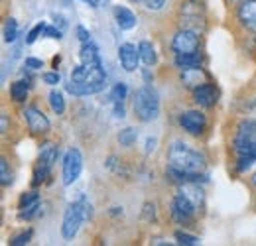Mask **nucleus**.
Returning a JSON list of instances; mask_svg holds the SVG:
<instances>
[{"instance_id":"5","label":"nucleus","mask_w":256,"mask_h":246,"mask_svg":"<svg viewBox=\"0 0 256 246\" xmlns=\"http://www.w3.org/2000/svg\"><path fill=\"white\" fill-rule=\"evenodd\" d=\"M234 152L238 156L256 152V120H242L234 134Z\"/></svg>"},{"instance_id":"34","label":"nucleus","mask_w":256,"mask_h":246,"mask_svg":"<svg viewBox=\"0 0 256 246\" xmlns=\"http://www.w3.org/2000/svg\"><path fill=\"white\" fill-rule=\"evenodd\" d=\"M42 79H44V83H48V85H58V83L62 81V75H60L58 71H50V73H44Z\"/></svg>"},{"instance_id":"23","label":"nucleus","mask_w":256,"mask_h":246,"mask_svg":"<svg viewBox=\"0 0 256 246\" xmlns=\"http://www.w3.org/2000/svg\"><path fill=\"white\" fill-rule=\"evenodd\" d=\"M16 38H18V22L14 18H8L4 22V42L12 44V42H16Z\"/></svg>"},{"instance_id":"11","label":"nucleus","mask_w":256,"mask_h":246,"mask_svg":"<svg viewBox=\"0 0 256 246\" xmlns=\"http://www.w3.org/2000/svg\"><path fill=\"white\" fill-rule=\"evenodd\" d=\"M26 122H28V128H30V132L32 134H46L48 130H50V120H48V116L42 112V110H38L36 106H30V108H26Z\"/></svg>"},{"instance_id":"42","label":"nucleus","mask_w":256,"mask_h":246,"mask_svg":"<svg viewBox=\"0 0 256 246\" xmlns=\"http://www.w3.org/2000/svg\"><path fill=\"white\" fill-rule=\"evenodd\" d=\"M83 2H85V4H89L91 8H98V6L102 4V0H83Z\"/></svg>"},{"instance_id":"35","label":"nucleus","mask_w":256,"mask_h":246,"mask_svg":"<svg viewBox=\"0 0 256 246\" xmlns=\"http://www.w3.org/2000/svg\"><path fill=\"white\" fill-rule=\"evenodd\" d=\"M44 36H48V38H56V40H62V36H64V30H60L58 26H46V32H44Z\"/></svg>"},{"instance_id":"12","label":"nucleus","mask_w":256,"mask_h":246,"mask_svg":"<svg viewBox=\"0 0 256 246\" xmlns=\"http://www.w3.org/2000/svg\"><path fill=\"white\" fill-rule=\"evenodd\" d=\"M182 81H184L186 87H190V89L195 91L197 87L207 83V73L203 69H199V65L197 67H186L184 73H182Z\"/></svg>"},{"instance_id":"13","label":"nucleus","mask_w":256,"mask_h":246,"mask_svg":"<svg viewBox=\"0 0 256 246\" xmlns=\"http://www.w3.org/2000/svg\"><path fill=\"white\" fill-rule=\"evenodd\" d=\"M238 20L248 30L256 32V0H246L238 6Z\"/></svg>"},{"instance_id":"38","label":"nucleus","mask_w":256,"mask_h":246,"mask_svg":"<svg viewBox=\"0 0 256 246\" xmlns=\"http://www.w3.org/2000/svg\"><path fill=\"white\" fill-rule=\"evenodd\" d=\"M26 67H28V69H42V67H44V62L34 60V58H28V60H26Z\"/></svg>"},{"instance_id":"20","label":"nucleus","mask_w":256,"mask_h":246,"mask_svg":"<svg viewBox=\"0 0 256 246\" xmlns=\"http://www.w3.org/2000/svg\"><path fill=\"white\" fill-rule=\"evenodd\" d=\"M38 160L52 168V166L56 164V160H58V146H56V144H52V142H50V144H44Z\"/></svg>"},{"instance_id":"10","label":"nucleus","mask_w":256,"mask_h":246,"mask_svg":"<svg viewBox=\"0 0 256 246\" xmlns=\"http://www.w3.org/2000/svg\"><path fill=\"white\" fill-rule=\"evenodd\" d=\"M118 60H120L122 69L132 73V71L138 69V63L142 62L140 60V50H136V46H132V44H122L118 48Z\"/></svg>"},{"instance_id":"18","label":"nucleus","mask_w":256,"mask_h":246,"mask_svg":"<svg viewBox=\"0 0 256 246\" xmlns=\"http://www.w3.org/2000/svg\"><path fill=\"white\" fill-rule=\"evenodd\" d=\"M138 50H140V60H142V63H144L146 67H150V65L156 63V50H154V46H152L148 40L140 42Z\"/></svg>"},{"instance_id":"43","label":"nucleus","mask_w":256,"mask_h":246,"mask_svg":"<svg viewBox=\"0 0 256 246\" xmlns=\"http://www.w3.org/2000/svg\"><path fill=\"white\" fill-rule=\"evenodd\" d=\"M144 81H146V85H152V77H150L148 69H144Z\"/></svg>"},{"instance_id":"16","label":"nucleus","mask_w":256,"mask_h":246,"mask_svg":"<svg viewBox=\"0 0 256 246\" xmlns=\"http://www.w3.org/2000/svg\"><path fill=\"white\" fill-rule=\"evenodd\" d=\"M104 89V83H77V81H71L67 85V91L75 96H87V94H95V92L102 91Z\"/></svg>"},{"instance_id":"44","label":"nucleus","mask_w":256,"mask_h":246,"mask_svg":"<svg viewBox=\"0 0 256 246\" xmlns=\"http://www.w3.org/2000/svg\"><path fill=\"white\" fill-rule=\"evenodd\" d=\"M230 2H232V4H238V6H240V4H242V2H246V0H230Z\"/></svg>"},{"instance_id":"4","label":"nucleus","mask_w":256,"mask_h":246,"mask_svg":"<svg viewBox=\"0 0 256 246\" xmlns=\"http://www.w3.org/2000/svg\"><path fill=\"white\" fill-rule=\"evenodd\" d=\"M182 28L201 34L205 28V4L201 0H184L180 8Z\"/></svg>"},{"instance_id":"9","label":"nucleus","mask_w":256,"mask_h":246,"mask_svg":"<svg viewBox=\"0 0 256 246\" xmlns=\"http://www.w3.org/2000/svg\"><path fill=\"white\" fill-rule=\"evenodd\" d=\"M180 124L192 136H201L203 130H205V126H207V120H205V114L203 112H199V110H188V112L182 114Z\"/></svg>"},{"instance_id":"21","label":"nucleus","mask_w":256,"mask_h":246,"mask_svg":"<svg viewBox=\"0 0 256 246\" xmlns=\"http://www.w3.org/2000/svg\"><path fill=\"white\" fill-rule=\"evenodd\" d=\"M28 87H30V83H24V81L12 83V85H10V96H12V100L24 102L26 96H28Z\"/></svg>"},{"instance_id":"33","label":"nucleus","mask_w":256,"mask_h":246,"mask_svg":"<svg viewBox=\"0 0 256 246\" xmlns=\"http://www.w3.org/2000/svg\"><path fill=\"white\" fill-rule=\"evenodd\" d=\"M30 238H32V230H26V232H20L18 236H14L12 240H10V244L12 246H24L30 242Z\"/></svg>"},{"instance_id":"28","label":"nucleus","mask_w":256,"mask_h":246,"mask_svg":"<svg viewBox=\"0 0 256 246\" xmlns=\"http://www.w3.org/2000/svg\"><path fill=\"white\" fill-rule=\"evenodd\" d=\"M176 240H178V244H186V246L199 244V238H197V236L188 234V232H184V230H178V232H176Z\"/></svg>"},{"instance_id":"41","label":"nucleus","mask_w":256,"mask_h":246,"mask_svg":"<svg viewBox=\"0 0 256 246\" xmlns=\"http://www.w3.org/2000/svg\"><path fill=\"white\" fill-rule=\"evenodd\" d=\"M154 146H156V140H154V138H148V144H146V154L154 152Z\"/></svg>"},{"instance_id":"19","label":"nucleus","mask_w":256,"mask_h":246,"mask_svg":"<svg viewBox=\"0 0 256 246\" xmlns=\"http://www.w3.org/2000/svg\"><path fill=\"white\" fill-rule=\"evenodd\" d=\"M176 65L180 69L197 67V65H201V56L199 54H176Z\"/></svg>"},{"instance_id":"39","label":"nucleus","mask_w":256,"mask_h":246,"mask_svg":"<svg viewBox=\"0 0 256 246\" xmlns=\"http://www.w3.org/2000/svg\"><path fill=\"white\" fill-rule=\"evenodd\" d=\"M0 132H2V134H6V132H8V114H2V116H0Z\"/></svg>"},{"instance_id":"15","label":"nucleus","mask_w":256,"mask_h":246,"mask_svg":"<svg viewBox=\"0 0 256 246\" xmlns=\"http://www.w3.org/2000/svg\"><path fill=\"white\" fill-rule=\"evenodd\" d=\"M114 20L120 30H132L136 26V14L126 6H114Z\"/></svg>"},{"instance_id":"32","label":"nucleus","mask_w":256,"mask_h":246,"mask_svg":"<svg viewBox=\"0 0 256 246\" xmlns=\"http://www.w3.org/2000/svg\"><path fill=\"white\" fill-rule=\"evenodd\" d=\"M132 2L142 4V6H146L148 10H162V8L166 6V0H132Z\"/></svg>"},{"instance_id":"24","label":"nucleus","mask_w":256,"mask_h":246,"mask_svg":"<svg viewBox=\"0 0 256 246\" xmlns=\"http://www.w3.org/2000/svg\"><path fill=\"white\" fill-rule=\"evenodd\" d=\"M50 106L56 114H64L65 110V100H64V94L60 91H52L50 92Z\"/></svg>"},{"instance_id":"2","label":"nucleus","mask_w":256,"mask_h":246,"mask_svg":"<svg viewBox=\"0 0 256 246\" xmlns=\"http://www.w3.org/2000/svg\"><path fill=\"white\" fill-rule=\"evenodd\" d=\"M134 114L142 122H150L160 114V96L152 85L138 89L134 94Z\"/></svg>"},{"instance_id":"14","label":"nucleus","mask_w":256,"mask_h":246,"mask_svg":"<svg viewBox=\"0 0 256 246\" xmlns=\"http://www.w3.org/2000/svg\"><path fill=\"white\" fill-rule=\"evenodd\" d=\"M193 94H195V102H199L205 108H209V106H213L217 102V91H215V87L211 83H205V85L197 87L193 91Z\"/></svg>"},{"instance_id":"30","label":"nucleus","mask_w":256,"mask_h":246,"mask_svg":"<svg viewBox=\"0 0 256 246\" xmlns=\"http://www.w3.org/2000/svg\"><path fill=\"white\" fill-rule=\"evenodd\" d=\"M256 162V152H250V154L238 156V172H244L248 170L252 164Z\"/></svg>"},{"instance_id":"31","label":"nucleus","mask_w":256,"mask_h":246,"mask_svg":"<svg viewBox=\"0 0 256 246\" xmlns=\"http://www.w3.org/2000/svg\"><path fill=\"white\" fill-rule=\"evenodd\" d=\"M46 32V24L44 22H40V24H36L32 30L28 32V36H26V44H34L42 34Z\"/></svg>"},{"instance_id":"22","label":"nucleus","mask_w":256,"mask_h":246,"mask_svg":"<svg viewBox=\"0 0 256 246\" xmlns=\"http://www.w3.org/2000/svg\"><path fill=\"white\" fill-rule=\"evenodd\" d=\"M50 170H52V168H50V166H46L44 162H40V160L36 162V168H34V182H32L34 187H38V185L44 184V182L48 180Z\"/></svg>"},{"instance_id":"17","label":"nucleus","mask_w":256,"mask_h":246,"mask_svg":"<svg viewBox=\"0 0 256 246\" xmlns=\"http://www.w3.org/2000/svg\"><path fill=\"white\" fill-rule=\"evenodd\" d=\"M79 58H81V63L87 65V67L102 65V63H100V56H98V48H96L93 42H89V44H81Z\"/></svg>"},{"instance_id":"7","label":"nucleus","mask_w":256,"mask_h":246,"mask_svg":"<svg viewBox=\"0 0 256 246\" xmlns=\"http://www.w3.org/2000/svg\"><path fill=\"white\" fill-rule=\"evenodd\" d=\"M172 48H174L176 54H197L199 52V34L182 28L174 36Z\"/></svg>"},{"instance_id":"27","label":"nucleus","mask_w":256,"mask_h":246,"mask_svg":"<svg viewBox=\"0 0 256 246\" xmlns=\"http://www.w3.org/2000/svg\"><path fill=\"white\" fill-rule=\"evenodd\" d=\"M126 92H128V87L124 83H116V85L112 87V91H110V100H112V102H120V100L126 98Z\"/></svg>"},{"instance_id":"3","label":"nucleus","mask_w":256,"mask_h":246,"mask_svg":"<svg viewBox=\"0 0 256 246\" xmlns=\"http://www.w3.org/2000/svg\"><path fill=\"white\" fill-rule=\"evenodd\" d=\"M89 215H91V205L83 197L67 207L64 222H62V234H64L65 240H73L77 236L81 224L85 222V218H89Z\"/></svg>"},{"instance_id":"6","label":"nucleus","mask_w":256,"mask_h":246,"mask_svg":"<svg viewBox=\"0 0 256 246\" xmlns=\"http://www.w3.org/2000/svg\"><path fill=\"white\" fill-rule=\"evenodd\" d=\"M83 170V158L77 148H69L64 156V185L75 184Z\"/></svg>"},{"instance_id":"40","label":"nucleus","mask_w":256,"mask_h":246,"mask_svg":"<svg viewBox=\"0 0 256 246\" xmlns=\"http://www.w3.org/2000/svg\"><path fill=\"white\" fill-rule=\"evenodd\" d=\"M54 20H56V26L60 24V30H65V28H67V20H65L64 16H54Z\"/></svg>"},{"instance_id":"29","label":"nucleus","mask_w":256,"mask_h":246,"mask_svg":"<svg viewBox=\"0 0 256 246\" xmlns=\"http://www.w3.org/2000/svg\"><path fill=\"white\" fill-rule=\"evenodd\" d=\"M34 203H40V199H38V193H36V191H30V193H24V195L20 197L18 207H20V211H22V209H26V207H32Z\"/></svg>"},{"instance_id":"1","label":"nucleus","mask_w":256,"mask_h":246,"mask_svg":"<svg viewBox=\"0 0 256 246\" xmlns=\"http://www.w3.org/2000/svg\"><path fill=\"white\" fill-rule=\"evenodd\" d=\"M168 162H170V168L174 170H180L184 174H190V176H199L203 170H205V156L197 150H193L192 146L184 144V142H174L172 148H170V154H168Z\"/></svg>"},{"instance_id":"26","label":"nucleus","mask_w":256,"mask_h":246,"mask_svg":"<svg viewBox=\"0 0 256 246\" xmlns=\"http://www.w3.org/2000/svg\"><path fill=\"white\" fill-rule=\"evenodd\" d=\"M0 184L4 185V187L12 184V172H10V166H8L6 158L0 160Z\"/></svg>"},{"instance_id":"36","label":"nucleus","mask_w":256,"mask_h":246,"mask_svg":"<svg viewBox=\"0 0 256 246\" xmlns=\"http://www.w3.org/2000/svg\"><path fill=\"white\" fill-rule=\"evenodd\" d=\"M77 36H79L81 44H89V42H93V40H91V34L85 30L83 26H77Z\"/></svg>"},{"instance_id":"37","label":"nucleus","mask_w":256,"mask_h":246,"mask_svg":"<svg viewBox=\"0 0 256 246\" xmlns=\"http://www.w3.org/2000/svg\"><path fill=\"white\" fill-rule=\"evenodd\" d=\"M112 106H114V116H116V118H124V100L112 102Z\"/></svg>"},{"instance_id":"25","label":"nucleus","mask_w":256,"mask_h":246,"mask_svg":"<svg viewBox=\"0 0 256 246\" xmlns=\"http://www.w3.org/2000/svg\"><path fill=\"white\" fill-rule=\"evenodd\" d=\"M136 140H138V132H136L134 128H124V130H120V134H118V142H120V146H124V148H130Z\"/></svg>"},{"instance_id":"45","label":"nucleus","mask_w":256,"mask_h":246,"mask_svg":"<svg viewBox=\"0 0 256 246\" xmlns=\"http://www.w3.org/2000/svg\"><path fill=\"white\" fill-rule=\"evenodd\" d=\"M252 182H254V185H256V174H254V178H252Z\"/></svg>"},{"instance_id":"8","label":"nucleus","mask_w":256,"mask_h":246,"mask_svg":"<svg viewBox=\"0 0 256 246\" xmlns=\"http://www.w3.org/2000/svg\"><path fill=\"white\" fill-rule=\"evenodd\" d=\"M195 211H197V207L193 205L184 193H178V195H176L174 205H172V216H174L180 224L190 222L193 218V213H195Z\"/></svg>"}]
</instances>
